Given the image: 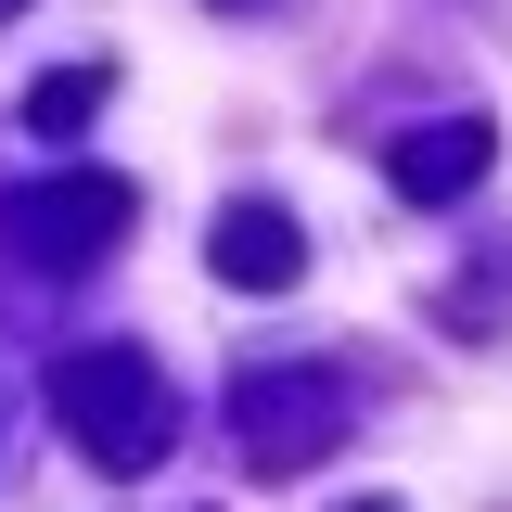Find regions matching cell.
<instances>
[{"mask_svg": "<svg viewBox=\"0 0 512 512\" xmlns=\"http://www.w3.org/2000/svg\"><path fill=\"white\" fill-rule=\"evenodd\" d=\"M52 410H64V436L90 448L103 474H154L167 436H180V397L154 384L141 346H77V359L52 372Z\"/></svg>", "mask_w": 512, "mask_h": 512, "instance_id": "1", "label": "cell"}, {"mask_svg": "<svg viewBox=\"0 0 512 512\" xmlns=\"http://www.w3.org/2000/svg\"><path fill=\"white\" fill-rule=\"evenodd\" d=\"M487 116H436V128H397V154H384V180L410 192V205H461V192L487 180Z\"/></svg>", "mask_w": 512, "mask_h": 512, "instance_id": "4", "label": "cell"}, {"mask_svg": "<svg viewBox=\"0 0 512 512\" xmlns=\"http://www.w3.org/2000/svg\"><path fill=\"white\" fill-rule=\"evenodd\" d=\"M90 103H103V64H64V77H39V90H26V128H39V141H64V128H90Z\"/></svg>", "mask_w": 512, "mask_h": 512, "instance_id": "6", "label": "cell"}, {"mask_svg": "<svg viewBox=\"0 0 512 512\" xmlns=\"http://www.w3.org/2000/svg\"><path fill=\"white\" fill-rule=\"evenodd\" d=\"M359 512H397V500H359Z\"/></svg>", "mask_w": 512, "mask_h": 512, "instance_id": "7", "label": "cell"}, {"mask_svg": "<svg viewBox=\"0 0 512 512\" xmlns=\"http://www.w3.org/2000/svg\"><path fill=\"white\" fill-rule=\"evenodd\" d=\"M116 231H128V180H103V167H64V180H39V192H0V244L26 256V269H90Z\"/></svg>", "mask_w": 512, "mask_h": 512, "instance_id": "2", "label": "cell"}, {"mask_svg": "<svg viewBox=\"0 0 512 512\" xmlns=\"http://www.w3.org/2000/svg\"><path fill=\"white\" fill-rule=\"evenodd\" d=\"M205 256H218V282H244V295H282V282L308 269V231H295L282 205H231Z\"/></svg>", "mask_w": 512, "mask_h": 512, "instance_id": "5", "label": "cell"}, {"mask_svg": "<svg viewBox=\"0 0 512 512\" xmlns=\"http://www.w3.org/2000/svg\"><path fill=\"white\" fill-rule=\"evenodd\" d=\"M0 13H26V0H0Z\"/></svg>", "mask_w": 512, "mask_h": 512, "instance_id": "8", "label": "cell"}, {"mask_svg": "<svg viewBox=\"0 0 512 512\" xmlns=\"http://www.w3.org/2000/svg\"><path fill=\"white\" fill-rule=\"evenodd\" d=\"M231 436H244L256 474H308L320 448L346 436V384H320V372H244L231 384Z\"/></svg>", "mask_w": 512, "mask_h": 512, "instance_id": "3", "label": "cell"}]
</instances>
